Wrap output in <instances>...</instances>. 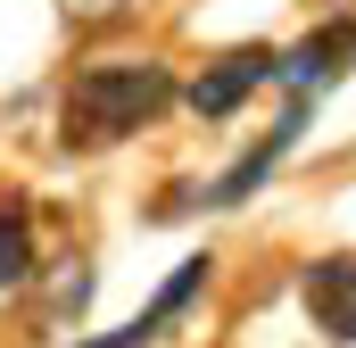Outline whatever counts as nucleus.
Returning <instances> with one entry per match:
<instances>
[{
    "label": "nucleus",
    "instance_id": "5",
    "mask_svg": "<svg viewBox=\"0 0 356 348\" xmlns=\"http://www.w3.org/2000/svg\"><path fill=\"white\" fill-rule=\"evenodd\" d=\"M298 133H307V108H290V116H282V125H273V133H266V141H257L232 174H224V182H207V207H241V199H249V191L290 158V141H298Z\"/></svg>",
    "mask_w": 356,
    "mask_h": 348
},
{
    "label": "nucleus",
    "instance_id": "1",
    "mask_svg": "<svg viewBox=\"0 0 356 348\" xmlns=\"http://www.w3.org/2000/svg\"><path fill=\"white\" fill-rule=\"evenodd\" d=\"M166 100H175V75H166L158 58H108V67H83V75L67 84V108H58L67 150H108V141L141 133Z\"/></svg>",
    "mask_w": 356,
    "mask_h": 348
},
{
    "label": "nucleus",
    "instance_id": "2",
    "mask_svg": "<svg viewBox=\"0 0 356 348\" xmlns=\"http://www.w3.org/2000/svg\"><path fill=\"white\" fill-rule=\"evenodd\" d=\"M273 67H282V58L257 50V42H249V50H224V58H207V75L191 84V108H199V116H232L257 84H273Z\"/></svg>",
    "mask_w": 356,
    "mask_h": 348
},
{
    "label": "nucleus",
    "instance_id": "4",
    "mask_svg": "<svg viewBox=\"0 0 356 348\" xmlns=\"http://www.w3.org/2000/svg\"><path fill=\"white\" fill-rule=\"evenodd\" d=\"M298 299H307L315 332L356 340V258H315L307 274H298Z\"/></svg>",
    "mask_w": 356,
    "mask_h": 348
},
{
    "label": "nucleus",
    "instance_id": "6",
    "mask_svg": "<svg viewBox=\"0 0 356 348\" xmlns=\"http://www.w3.org/2000/svg\"><path fill=\"white\" fill-rule=\"evenodd\" d=\"M33 265V241H25V216H0V290H17Z\"/></svg>",
    "mask_w": 356,
    "mask_h": 348
},
{
    "label": "nucleus",
    "instance_id": "3",
    "mask_svg": "<svg viewBox=\"0 0 356 348\" xmlns=\"http://www.w3.org/2000/svg\"><path fill=\"white\" fill-rule=\"evenodd\" d=\"M348 58H356V17H332V25H315L307 42H290V50H282L273 84H290V91H315V84H332V75H340Z\"/></svg>",
    "mask_w": 356,
    "mask_h": 348
}]
</instances>
